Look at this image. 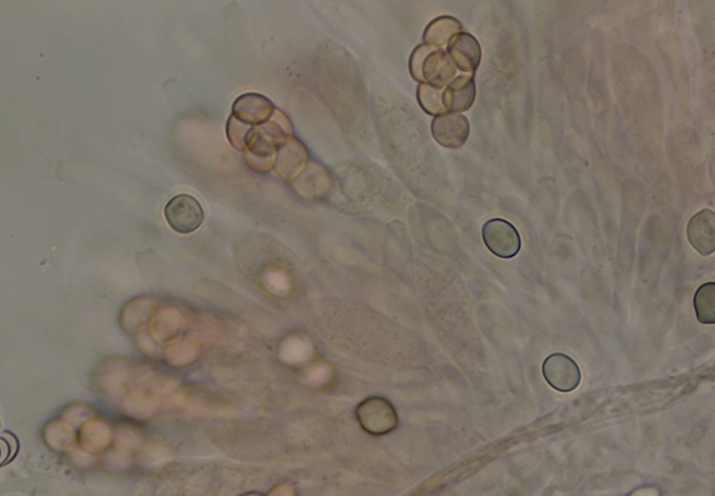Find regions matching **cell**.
Returning a JSON list of instances; mask_svg holds the SVG:
<instances>
[{
  "label": "cell",
  "mask_w": 715,
  "mask_h": 496,
  "mask_svg": "<svg viewBox=\"0 0 715 496\" xmlns=\"http://www.w3.org/2000/svg\"><path fill=\"white\" fill-rule=\"evenodd\" d=\"M543 377L549 386L556 391L568 393L576 389L582 379L577 363L563 353H554L542 363Z\"/></svg>",
  "instance_id": "5"
},
{
  "label": "cell",
  "mask_w": 715,
  "mask_h": 496,
  "mask_svg": "<svg viewBox=\"0 0 715 496\" xmlns=\"http://www.w3.org/2000/svg\"><path fill=\"white\" fill-rule=\"evenodd\" d=\"M482 235L486 247L498 257L511 258L521 249L519 233L507 220L496 218L486 221L482 228Z\"/></svg>",
  "instance_id": "4"
},
{
  "label": "cell",
  "mask_w": 715,
  "mask_h": 496,
  "mask_svg": "<svg viewBox=\"0 0 715 496\" xmlns=\"http://www.w3.org/2000/svg\"><path fill=\"white\" fill-rule=\"evenodd\" d=\"M473 75L460 74L445 87L442 99L446 112L459 113L468 110L472 106L476 94Z\"/></svg>",
  "instance_id": "10"
},
{
  "label": "cell",
  "mask_w": 715,
  "mask_h": 496,
  "mask_svg": "<svg viewBox=\"0 0 715 496\" xmlns=\"http://www.w3.org/2000/svg\"><path fill=\"white\" fill-rule=\"evenodd\" d=\"M434 139L440 145L458 149L466 142L470 133L467 117L458 112H446L436 115L431 123Z\"/></svg>",
  "instance_id": "6"
},
{
  "label": "cell",
  "mask_w": 715,
  "mask_h": 496,
  "mask_svg": "<svg viewBox=\"0 0 715 496\" xmlns=\"http://www.w3.org/2000/svg\"><path fill=\"white\" fill-rule=\"evenodd\" d=\"M410 70L417 80L440 89L445 87L456 74V68L446 50L426 43L419 45L413 52Z\"/></svg>",
  "instance_id": "1"
},
{
  "label": "cell",
  "mask_w": 715,
  "mask_h": 496,
  "mask_svg": "<svg viewBox=\"0 0 715 496\" xmlns=\"http://www.w3.org/2000/svg\"><path fill=\"white\" fill-rule=\"evenodd\" d=\"M295 190L303 196H314L326 191L328 185L326 172L318 166L310 165L293 181Z\"/></svg>",
  "instance_id": "12"
},
{
  "label": "cell",
  "mask_w": 715,
  "mask_h": 496,
  "mask_svg": "<svg viewBox=\"0 0 715 496\" xmlns=\"http://www.w3.org/2000/svg\"><path fill=\"white\" fill-rule=\"evenodd\" d=\"M693 306L698 321L703 324L715 323V282L700 286L693 297Z\"/></svg>",
  "instance_id": "13"
},
{
  "label": "cell",
  "mask_w": 715,
  "mask_h": 496,
  "mask_svg": "<svg viewBox=\"0 0 715 496\" xmlns=\"http://www.w3.org/2000/svg\"><path fill=\"white\" fill-rule=\"evenodd\" d=\"M197 353L196 345L184 337H178L170 342L166 352L168 360L175 365L187 364L194 360Z\"/></svg>",
  "instance_id": "16"
},
{
  "label": "cell",
  "mask_w": 715,
  "mask_h": 496,
  "mask_svg": "<svg viewBox=\"0 0 715 496\" xmlns=\"http://www.w3.org/2000/svg\"><path fill=\"white\" fill-rule=\"evenodd\" d=\"M686 235L691 246L701 255L715 250V213L709 208L696 212L688 221Z\"/></svg>",
  "instance_id": "8"
},
{
  "label": "cell",
  "mask_w": 715,
  "mask_h": 496,
  "mask_svg": "<svg viewBox=\"0 0 715 496\" xmlns=\"http://www.w3.org/2000/svg\"><path fill=\"white\" fill-rule=\"evenodd\" d=\"M164 216L170 227L182 234L195 231L204 219V213L198 201L186 194L175 196L167 203Z\"/></svg>",
  "instance_id": "3"
},
{
  "label": "cell",
  "mask_w": 715,
  "mask_h": 496,
  "mask_svg": "<svg viewBox=\"0 0 715 496\" xmlns=\"http://www.w3.org/2000/svg\"><path fill=\"white\" fill-rule=\"evenodd\" d=\"M308 154L303 145L294 138H289L277 150L274 170L286 181H293L306 168Z\"/></svg>",
  "instance_id": "9"
},
{
  "label": "cell",
  "mask_w": 715,
  "mask_h": 496,
  "mask_svg": "<svg viewBox=\"0 0 715 496\" xmlns=\"http://www.w3.org/2000/svg\"><path fill=\"white\" fill-rule=\"evenodd\" d=\"M446 52L455 68L463 73L474 74L481 61L479 42L466 32L454 35L447 44Z\"/></svg>",
  "instance_id": "7"
},
{
  "label": "cell",
  "mask_w": 715,
  "mask_h": 496,
  "mask_svg": "<svg viewBox=\"0 0 715 496\" xmlns=\"http://www.w3.org/2000/svg\"><path fill=\"white\" fill-rule=\"evenodd\" d=\"M442 89L427 83H421L417 89L419 104L427 113L433 115L446 113L442 104Z\"/></svg>",
  "instance_id": "15"
},
{
  "label": "cell",
  "mask_w": 715,
  "mask_h": 496,
  "mask_svg": "<svg viewBox=\"0 0 715 496\" xmlns=\"http://www.w3.org/2000/svg\"><path fill=\"white\" fill-rule=\"evenodd\" d=\"M357 420L361 428L373 435L392 432L398 425L397 414L392 404L380 397H371L356 408Z\"/></svg>",
  "instance_id": "2"
},
{
  "label": "cell",
  "mask_w": 715,
  "mask_h": 496,
  "mask_svg": "<svg viewBox=\"0 0 715 496\" xmlns=\"http://www.w3.org/2000/svg\"><path fill=\"white\" fill-rule=\"evenodd\" d=\"M459 20L452 16H440L429 23L424 34L426 44L441 48L456 34L461 32Z\"/></svg>",
  "instance_id": "11"
},
{
  "label": "cell",
  "mask_w": 715,
  "mask_h": 496,
  "mask_svg": "<svg viewBox=\"0 0 715 496\" xmlns=\"http://www.w3.org/2000/svg\"><path fill=\"white\" fill-rule=\"evenodd\" d=\"M158 333L161 338L174 336L185 326L186 321L182 312L175 308H166L159 312L156 320Z\"/></svg>",
  "instance_id": "14"
}]
</instances>
